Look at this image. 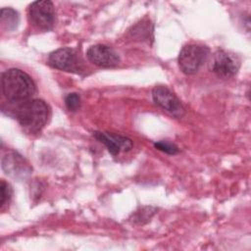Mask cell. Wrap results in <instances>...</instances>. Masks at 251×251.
I'll use <instances>...</instances> for the list:
<instances>
[{
    "mask_svg": "<svg viewBox=\"0 0 251 251\" xmlns=\"http://www.w3.org/2000/svg\"><path fill=\"white\" fill-rule=\"evenodd\" d=\"M2 91L10 102H25L35 92L31 77L22 70L9 69L2 74Z\"/></svg>",
    "mask_w": 251,
    "mask_h": 251,
    "instance_id": "cell-1",
    "label": "cell"
},
{
    "mask_svg": "<svg viewBox=\"0 0 251 251\" xmlns=\"http://www.w3.org/2000/svg\"><path fill=\"white\" fill-rule=\"evenodd\" d=\"M16 118L27 132H38L47 122L48 106L40 99L26 100L18 106Z\"/></svg>",
    "mask_w": 251,
    "mask_h": 251,
    "instance_id": "cell-2",
    "label": "cell"
},
{
    "mask_svg": "<svg viewBox=\"0 0 251 251\" xmlns=\"http://www.w3.org/2000/svg\"><path fill=\"white\" fill-rule=\"evenodd\" d=\"M209 56V48L199 44H188L182 47L178 55V66L185 75L199 71Z\"/></svg>",
    "mask_w": 251,
    "mask_h": 251,
    "instance_id": "cell-3",
    "label": "cell"
},
{
    "mask_svg": "<svg viewBox=\"0 0 251 251\" xmlns=\"http://www.w3.org/2000/svg\"><path fill=\"white\" fill-rule=\"evenodd\" d=\"M29 19L31 24L41 29L49 30L55 23V11L51 1H35L29 6Z\"/></svg>",
    "mask_w": 251,
    "mask_h": 251,
    "instance_id": "cell-4",
    "label": "cell"
},
{
    "mask_svg": "<svg viewBox=\"0 0 251 251\" xmlns=\"http://www.w3.org/2000/svg\"><path fill=\"white\" fill-rule=\"evenodd\" d=\"M240 66V61L234 54L226 51L218 50L211 63V69L217 76L221 78H229L233 76Z\"/></svg>",
    "mask_w": 251,
    "mask_h": 251,
    "instance_id": "cell-5",
    "label": "cell"
},
{
    "mask_svg": "<svg viewBox=\"0 0 251 251\" xmlns=\"http://www.w3.org/2000/svg\"><path fill=\"white\" fill-rule=\"evenodd\" d=\"M48 64L58 70L79 73L81 71V62L75 49L60 48L52 52L48 57Z\"/></svg>",
    "mask_w": 251,
    "mask_h": 251,
    "instance_id": "cell-6",
    "label": "cell"
},
{
    "mask_svg": "<svg viewBox=\"0 0 251 251\" xmlns=\"http://www.w3.org/2000/svg\"><path fill=\"white\" fill-rule=\"evenodd\" d=\"M154 102L165 111L175 117H181L184 114V108L175 94L166 86L159 85L152 90Z\"/></svg>",
    "mask_w": 251,
    "mask_h": 251,
    "instance_id": "cell-7",
    "label": "cell"
},
{
    "mask_svg": "<svg viewBox=\"0 0 251 251\" xmlns=\"http://www.w3.org/2000/svg\"><path fill=\"white\" fill-rule=\"evenodd\" d=\"M86 57L95 66L102 68L115 67L120 62L118 53L110 46L105 44H95L86 51Z\"/></svg>",
    "mask_w": 251,
    "mask_h": 251,
    "instance_id": "cell-8",
    "label": "cell"
},
{
    "mask_svg": "<svg viewBox=\"0 0 251 251\" xmlns=\"http://www.w3.org/2000/svg\"><path fill=\"white\" fill-rule=\"evenodd\" d=\"M2 169L7 176L18 179L26 177L31 172L27 162L16 152H8L3 156Z\"/></svg>",
    "mask_w": 251,
    "mask_h": 251,
    "instance_id": "cell-9",
    "label": "cell"
},
{
    "mask_svg": "<svg viewBox=\"0 0 251 251\" xmlns=\"http://www.w3.org/2000/svg\"><path fill=\"white\" fill-rule=\"evenodd\" d=\"M94 136L103 143L112 155H117L121 151H128L132 147L129 138L110 132H95Z\"/></svg>",
    "mask_w": 251,
    "mask_h": 251,
    "instance_id": "cell-10",
    "label": "cell"
},
{
    "mask_svg": "<svg viewBox=\"0 0 251 251\" xmlns=\"http://www.w3.org/2000/svg\"><path fill=\"white\" fill-rule=\"evenodd\" d=\"M0 23L4 29L15 30L20 23L19 13L12 8H2L0 12Z\"/></svg>",
    "mask_w": 251,
    "mask_h": 251,
    "instance_id": "cell-11",
    "label": "cell"
},
{
    "mask_svg": "<svg viewBox=\"0 0 251 251\" xmlns=\"http://www.w3.org/2000/svg\"><path fill=\"white\" fill-rule=\"evenodd\" d=\"M12 197V188L11 186L5 182L3 179L1 180V185H0V208H3L9 201L11 200Z\"/></svg>",
    "mask_w": 251,
    "mask_h": 251,
    "instance_id": "cell-12",
    "label": "cell"
},
{
    "mask_svg": "<svg viewBox=\"0 0 251 251\" xmlns=\"http://www.w3.org/2000/svg\"><path fill=\"white\" fill-rule=\"evenodd\" d=\"M65 104L70 111H76L80 106V97L77 93H69L65 98Z\"/></svg>",
    "mask_w": 251,
    "mask_h": 251,
    "instance_id": "cell-13",
    "label": "cell"
},
{
    "mask_svg": "<svg viewBox=\"0 0 251 251\" xmlns=\"http://www.w3.org/2000/svg\"><path fill=\"white\" fill-rule=\"evenodd\" d=\"M154 146L159 149L160 151H163L165 153H168V154H171V155H174V154H176L178 152V148L176 145H175L174 143H171V142H168V141H164V140H161V141H158L154 144Z\"/></svg>",
    "mask_w": 251,
    "mask_h": 251,
    "instance_id": "cell-14",
    "label": "cell"
},
{
    "mask_svg": "<svg viewBox=\"0 0 251 251\" xmlns=\"http://www.w3.org/2000/svg\"><path fill=\"white\" fill-rule=\"evenodd\" d=\"M154 213H155V209L153 211H151V208H145V210H142V212H141L142 216L135 214V218H134L135 220L134 221H138L139 223H142L143 220L148 221Z\"/></svg>",
    "mask_w": 251,
    "mask_h": 251,
    "instance_id": "cell-15",
    "label": "cell"
},
{
    "mask_svg": "<svg viewBox=\"0 0 251 251\" xmlns=\"http://www.w3.org/2000/svg\"><path fill=\"white\" fill-rule=\"evenodd\" d=\"M135 27L137 28V30H134V31H136V32H134V33H140V32H139V31H140V28H139L138 26H135ZM145 34H146L147 37H149V33H148V32H142V36H143V37L145 36Z\"/></svg>",
    "mask_w": 251,
    "mask_h": 251,
    "instance_id": "cell-16",
    "label": "cell"
}]
</instances>
